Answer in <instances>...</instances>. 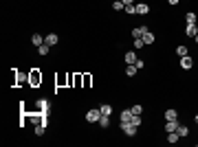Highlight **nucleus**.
Returning <instances> with one entry per match:
<instances>
[{"label": "nucleus", "instance_id": "1", "mask_svg": "<svg viewBox=\"0 0 198 147\" xmlns=\"http://www.w3.org/2000/svg\"><path fill=\"white\" fill-rule=\"evenodd\" d=\"M99 119H101V110L99 108H92V110L86 112V121L88 123H99Z\"/></svg>", "mask_w": 198, "mask_h": 147}, {"label": "nucleus", "instance_id": "2", "mask_svg": "<svg viewBox=\"0 0 198 147\" xmlns=\"http://www.w3.org/2000/svg\"><path fill=\"white\" fill-rule=\"evenodd\" d=\"M121 130L126 132L128 136H134V134H137V125H132L130 121H121Z\"/></svg>", "mask_w": 198, "mask_h": 147}, {"label": "nucleus", "instance_id": "3", "mask_svg": "<svg viewBox=\"0 0 198 147\" xmlns=\"http://www.w3.org/2000/svg\"><path fill=\"white\" fill-rule=\"evenodd\" d=\"M178 119H174V121H167V123H165V132H176L178 130Z\"/></svg>", "mask_w": 198, "mask_h": 147}, {"label": "nucleus", "instance_id": "4", "mask_svg": "<svg viewBox=\"0 0 198 147\" xmlns=\"http://www.w3.org/2000/svg\"><path fill=\"white\" fill-rule=\"evenodd\" d=\"M44 44H48V46H55V44H57V35H55V33H48V35H44Z\"/></svg>", "mask_w": 198, "mask_h": 147}, {"label": "nucleus", "instance_id": "5", "mask_svg": "<svg viewBox=\"0 0 198 147\" xmlns=\"http://www.w3.org/2000/svg\"><path fill=\"white\" fill-rule=\"evenodd\" d=\"M143 33H147V27H134L132 29V37H143Z\"/></svg>", "mask_w": 198, "mask_h": 147}, {"label": "nucleus", "instance_id": "6", "mask_svg": "<svg viewBox=\"0 0 198 147\" xmlns=\"http://www.w3.org/2000/svg\"><path fill=\"white\" fill-rule=\"evenodd\" d=\"M181 66L187 70V68H191V66H194V59H191L189 55H185V57H181Z\"/></svg>", "mask_w": 198, "mask_h": 147}, {"label": "nucleus", "instance_id": "7", "mask_svg": "<svg viewBox=\"0 0 198 147\" xmlns=\"http://www.w3.org/2000/svg\"><path fill=\"white\" fill-rule=\"evenodd\" d=\"M174 119H178V112H176L174 108H169V110H165V121H174Z\"/></svg>", "mask_w": 198, "mask_h": 147}, {"label": "nucleus", "instance_id": "8", "mask_svg": "<svg viewBox=\"0 0 198 147\" xmlns=\"http://www.w3.org/2000/svg\"><path fill=\"white\" fill-rule=\"evenodd\" d=\"M31 42H33V46H42L44 44V35H40V33L31 35Z\"/></svg>", "mask_w": 198, "mask_h": 147}, {"label": "nucleus", "instance_id": "9", "mask_svg": "<svg viewBox=\"0 0 198 147\" xmlns=\"http://www.w3.org/2000/svg\"><path fill=\"white\" fill-rule=\"evenodd\" d=\"M134 7H137V13H141V15L150 13V7H147V5H143V2H139V5H134Z\"/></svg>", "mask_w": 198, "mask_h": 147}, {"label": "nucleus", "instance_id": "10", "mask_svg": "<svg viewBox=\"0 0 198 147\" xmlns=\"http://www.w3.org/2000/svg\"><path fill=\"white\" fill-rule=\"evenodd\" d=\"M126 64H137V55H134V51H128V53H126Z\"/></svg>", "mask_w": 198, "mask_h": 147}, {"label": "nucleus", "instance_id": "11", "mask_svg": "<svg viewBox=\"0 0 198 147\" xmlns=\"http://www.w3.org/2000/svg\"><path fill=\"white\" fill-rule=\"evenodd\" d=\"M137 70H139V68H137L134 64H128V68H126V75H128V77H134V75H137Z\"/></svg>", "mask_w": 198, "mask_h": 147}, {"label": "nucleus", "instance_id": "12", "mask_svg": "<svg viewBox=\"0 0 198 147\" xmlns=\"http://www.w3.org/2000/svg\"><path fill=\"white\" fill-rule=\"evenodd\" d=\"M178 132H167V143H178Z\"/></svg>", "mask_w": 198, "mask_h": 147}, {"label": "nucleus", "instance_id": "13", "mask_svg": "<svg viewBox=\"0 0 198 147\" xmlns=\"http://www.w3.org/2000/svg\"><path fill=\"white\" fill-rule=\"evenodd\" d=\"M38 53H40V55H48V53H51V46H48V44L38 46Z\"/></svg>", "mask_w": 198, "mask_h": 147}, {"label": "nucleus", "instance_id": "14", "mask_svg": "<svg viewBox=\"0 0 198 147\" xmlns=\"http://www.w3.org/2000/svg\"><path fill=\"white\" fill-rule=\"evenodd\" d=\"M99 110H101V114H106V116L112 114V106H106V103H104V106H99Z\"/></svg>", "mask_w": 198, "mask_h": 147}, {"label": "nucleus", "instance_id": "15", "mask_svg": "<svg viewBox=\"0 0 198 147\" xmlns=\"http://www.w3.org/2000/svg\"><path fill=\"white\" fill-rule=\"evenodd\" d=\"M99 125H101V128H108V125H110V116L101 114V119H99Z\"/></svg>", "mask_w": 198, "mask_h": 147}, {"label": "nucleus", "instance_id": "16", "mask_svg": "<svg viewBox=\"0 0 198 147\" xmlns=\"http://www.w3.org/2000/svg\"><path fill=\"white\" fill-rule=\"evenodd\" d=\"M176 132H178V136L183 138V136H187V134H189V128H187V125H178V130H176Z\"/></svg>", "mask_w": 198, "mask_h": 147}, {"label": "nucleus", "instance_id": "17", "mask_svg": "<svg viewBox=\"0 0 198 147\" xmlns=\"http://www.w3.org/2000/svg\"><path fill=\"white\" fill-rule=\"evenodd\" d=\"M143 42H145V44H154V35H152L150 31L143 33Z\"/></svg>", "mask_w": 198, "mask_h": 147}, {"label": "nucleus", "instance_id": "18", "mask_svg": "<svg viewBox=\"0 0 198 147\" xmlns=\"http://www.w3.org/2000/svg\"><path fill=\"white\" fill-rule=\"evenodd\" d=\"M185 20H187V24H196V13H194V11H189V13L185 15Z\"/></svg>", "mask_w": 198, "mask_h": 147}, {"label": "nucleus", "instance_id": "19", "mask_svg": "<svg viewBox=\"0 0 198 147\" xmlns=\"http://www.w3.org/2000/svg\"><path fill=\"white\" fill-rule=\"evenodd\" d=\"M112 9H115V11H121V9H126V5H123L121 0H115V2H112Z\"/></svg>", "mask_w": 198, "mask_h": 147}, {"label": "nucleus", "instance_id": "20", "mask_svg": "<svg viewBox=\"0 0 198 147\" xmlns=\"http://www.w3.org/2000/svg\"><path fill=\"white\" fill-rule=\"evenodd\" d=\"M132 119V110H123L121 112V121H130Z\"/></svg>", "mask_w": 198, "mask_h": 147}, {"label": "nucleus", "instance_id": "21", "mask_svg": "<svg viewBox=\"0 0 198 147\" xmlns=\"http://www.w3.org/2000/svg\"><path fill=\"white\" fill-rule=\"evenodd\" d=\"M130 123L139 128V125H141V114H132V119H130Z\"/></svg>", "mask_w": 198, "mask_h": 147}, {"label": "nucleus", "instance_id": "22", "mask_svg": "<svg viewBox=\"0 0 198 147\" xmlns=\"http://www.w3.org/2000/svg\"><path fill=\"white\" fill-rule=\"evenodd\" d=\"M176 53H178V57H185V55H187V46H183V44H181V46L176 48Z\"/></svg>", "mask_w": 198, "mask_h": 147}, {"label": "nucleus", "instance_id": "23", "mask_svg": "<svg viewBox=\"0 0 198 147\" xmlns=\"http://www.w3.org/2000/svg\"><path fill=\"white\" fill-rule=\"evenodd\" d=\"M196 33H198V31H196V24H187V35H191V37H194Z\"/></svg>", "mask_w": 198, "mask_h": 147}, {"label": "nucleus", "instance_id": "24", "mask_svg": "<svg viewBox=\"0 0 198 147\" xmlns=\"http://www.w3.org/2000/svg\"><path fill=\"white\" fill-rule=\"evenodd\" d=\"M145 42H143V37H134V48H141Z\"/></svg>", "mask_w": 198, "mask_h": 147}, {"label": "nucleus", "instance_id": "25", "mask_svg": "<svg viewBox=\"0 0 198 147\" xmlns=\"http://www.w3.org/2000/svg\"><path fill=\"white\" fill-rule=\"evenodd\" d=\"M130 110H132V114H141V112H143V108H141V106H132Z\"/></svg>", "mask_w": 198, "mask_h": 147}, {"label": "nucleus", "instance_id": "26", "mask_svg": "<svg viewBox=\"0 0 198 147\" xmlns=\"http://www.w3.org/2000/svg\"><path fill=\"white\" fill-rule=\"evenodd\" d=\"M31 81H33V84H38V81H42V77L38 75V72H33V75H31Z\"/></svg>", "mask_w": 198, "mask_h": 147}, {"label": "nucleus", "instance_id": "27", "mask_svg": "<svg viewBox=\"0 0 198 147\" xmlns=\"http://www.w3.org/2000/svg\"><path fill=\"white\" fill-rule=\"evenodd\" d=\"M126 11L132 15V13H137V7H134V5H128V7H126Z\"/></svg>", "mask_w": 198, "mask_h": 147}, {"label": "nucleus", "instance_id": "28", "mask_svg": "<svg viewBox=\"0 0 198 147\" xmlns=\"http://www.w3.org/2000/svg\"><path fill=\"white\" fill-rule=\"evenodd\" d=\"M35 134H38V136H42V134H44V123H42V125H38V128H35Z\"/></svg>", "mask_w": 198, "mask_h": 147}, {"label": "nucleus", "instance_id": "29", "mask_svg": "<svg viewBox=\"0 0 198 147\" xmlns=\"http://www.w3.org/2000/svg\"><path fill=\"white\" fill-rule=\"evenodd\" d=\"M121 2L126 5V7H128V5H134V0H121Z\"/></svg>", "mask_w": 198, "mask_h": 147}, {"label": "nucleus", "instance_id": "30", "mask_svg": "<svg viewBox=\"0 0 198 147\" xmlns=\"http://www.w3.org/2000/svg\"><path fill=\"white\" fill-rule=\"evenodd\" d=\"M167 2H169V5H178V0H167Z\"/></svg>", "mask_w": 198, "mask_h": 147}, {"label": "nucleus", "instance_id": "31", "mask_svg": "<svg viewBox=\"0 0 198 147\" xmlns=\"http://www.w3.org/2000/svg\"><path fill=\"white\" fill-rule=\"evenodd\" d=\"M194 42H196V44H198V33H196V35H194Z\"/></svg>", "mask_w": 198, "mask_h": 147}, {"label": "nucleus", "instance_id": "32", "mask_svg": "<svg viewBox=\"0 0 198 147\" xmlns=\"http://www.w3.org/2000/svg\"><path fill=\"white\" fill-rule=\"evenodd\" d=\"M194 121H196V123H198V114H196V116H194Z\"/></svg>", "mask_w": 198, "mask_h": 147}, {"label": "nucleus", "instance_id": "33", "mask_svg": "<svg viewBox=\"0 0 198 147\" xmlns=\"http://www.w3.org/2000/svg\"><path fill=\"white\" fill-rule=\"evenodd\" d=\"M196 31H198V27H196Z\"/></svg>", "mask_w": 198, "mask_h": 147}]
</instances>
